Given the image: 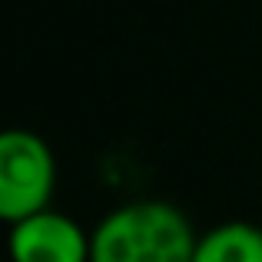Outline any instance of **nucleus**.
<instances>
[{
    "label": "nucleus",
    "instance_id": "f03ea898",
    "mask_svg": "<svg viewBox=\"0 0 262 262\" xmlns=\"http://www.w3.org/2000/svg\"><path fill=\"white\" fill-rule=\"evenodd\" d=\"M57 156L40 133L24 126L0 129V223L13 226L53 206Z\"/></svg>",
    "mask_w": 262,
    "mask_h": 262
},
{
    "label": "nucleus",
    "instance_id": "f257e3e1",
    "mask_svg": "<svg viewBox=\"0 0 262 262\" xmlns=\"http://www.w3.org/2000/svg\"><path fill=\"white\" fill-rule=\"evenodd\" d=\"M199 232L166 199H129L90 229V262H192Z\"/></svg>",
    "mask_w": 262,
    "mask_h": 262
},
{
    "label": "nucleus",
    "instance_id": "7ed1b4c3",
    "mask_svg": "<svg viewBox=\"0 0 262 262\" xmlns=\"http://www.w3.org/2000/svg\"><path fill=\"white\" fill-rule=\"evenodd\" d=\"M10 262H90V232L67 212L47 209L20 219L7 232Z\"/></svg>",
    "mask_w": 262,
    "mask_h": 262
},
{
    "label": "nucleus",
    "instance_id": "39448f33",
    "mask_svg": "<svg viewBox=\"0 0 262 262\" xmlns=\"http://www.w3.org/2000/svg\"><path fill=\"white\" fill-rule=\"evenodd\" d=\"M259 226H262V216H259Z\"/></svg>",
    "mask_w": 262,
    "mask_h": 262
},
{
    "label": "nucleus",
    "instance_id": "20e7f679",
    "mask_svg": "<svg viewBox=\"0 0 262 262\" xmlns=\"http://www.w3.org/2000/svg\"><path fill=\"white\" fill-rule=\"evenodd\" d=\"M192 262H262V226L229 219L199 232Z\"/></svg>",
    "mask_w": 262,
    "mask_h": 262
}]
</instances>
